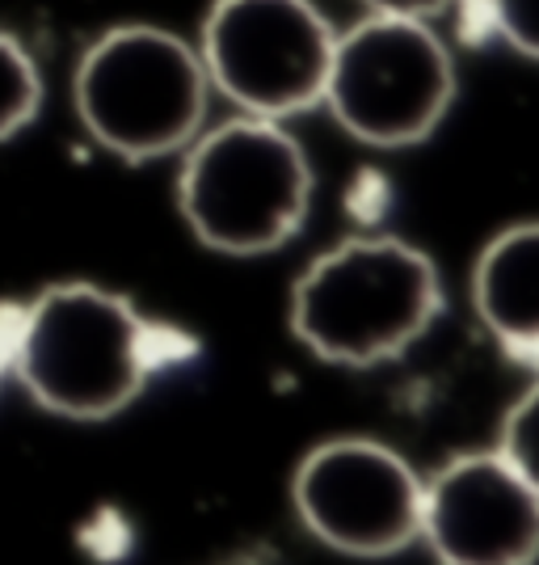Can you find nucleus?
Listing matches in <instances>:
<instances>
[{
	"instance_id": "obj_8",
	"label": "nucleus",
	"mask_w": 539,
	"mask_h": 565,
	"mask_svg": "<svg viewBox=\"0 0 539 565\" xmlns=\"http://www.w3.org/2000/svg\"><path fill=\"white\" fill-rule=\"evenodd\" d=\"M422 536L439 565H536L539 494L502 451H468L422 481Z\"/></svg>"
},
{
	"instance_id": "obj_7",
	"label": "nucleus",
	"mask_w": 539,
	"mask_h": 565,
	"mask_svg": "<svg viewBox=\"0 0 539 565\" xmlns=\"http://www.w3.org/2000/svg\"><path fill=\"white\" fill-rule=\"evenodd\" d=\"M295 515L321 544L379 562L422 536V477L371 439H333L308 456L291 481Z\"/></svg>"
},
{
	"instance_id": "obj_9",
	"label": "nucleus",
	"mask_w": 539,
	"mask_h": 565,
	"mask_svg": "<svg viewBox=\"0 0 539 565\" xmlns=\"http://www.w3.org/2000/svg\"><path fill=\"white\" fill-rule=\"evenodd\" d=\"M472 308L502 351L539 372V220L510 224L481 249Z\"/></svg>"
},
{
	"instance_id": "obj_12",
	"label": "nucleus",
	"mask_w": 539,
	"mask_h": 565,
	"mask_svg": "<svg viewBox=\"0 0 539 565\" xmlns=\"http://www.w3.org/2000/svg\"><path fill=\"white\" fill-rule=\"evenodd\" d=\"M493 34L527 60H539V0H481Z\"/></svg>"
},
{
	"instance_id": "obj_4",
	"label": "nucleus",
	"mask_w": 539,
	"mask_h": 565,
	"mask_svg": "<svg viewBox=\"0 0 539 565\" xmlns=\"http://www.w3.org/2000/svg\"><path fill=\"white\" fill-rule=\"evenodd\" d=\"M212 81L198 47L161 25L97 34L72 76V106L110 157L148 166L182 152L207 118Z\"/></svg>"
},
{
	"instance_id": "obj_14",
	"label": "nucleus",
	"mask_w": 539,
	"mask_h": 565,
	"mask_svg": "<svg viewBox=\"0 0 539 565\" xmlns=\"http://www.w3.org/2000/svg\"><path fill=\"white\" fill-rule=\"evenodd\" d=\"M9 321L13 317H0V376L9 372Z\"/></svg>"
},
{
	"instance_id": "obj_2",
	"label": "nucleus",
	"mask_w": 539,
	"mask_h": 565,
	"mask_svg": "<svg viewBox=\"0 0 539 565\" xmlns=\"http://www.w3.org/2000/svg\"><path fill=\"white\" fill-rule=\"evenodd\" d=\"M443 312L439 266L400 236H346L291 287V333L325 363L400 359Z\"/></svg>"
},
{
	"instance_id": "obj_5",
	"label": "nucleus",
	"mask_w": 539,
	"mask_h": 565,
	"mask_svg": "<svg viewBox=\"0 0 539 565\" xmlns=\"http://www.w3.org/2000/svg\"><path fill=\"white\" fill-rule=\"evenodd\" d=\"M455 102V60L430 22L367 13L337 34L325 97L337 127L367 148H413Z\"/></svg>"
},
{
	"instance_id": "obj_10",
	"label": "nucleus",
	"mask_w": 539,
	"mask_h": 565,
	"mask_svg": "<svg viewBox=\"0 0 539 565\" xmlns=\"http://www.w3.org/2000/svg\"><path fill=\"white\" fill-rule=\"evenodd\" d=\"M43 106V76L18 34L0 30V143L25 131Z\"/></svg>"
},
{
	"instance_id": "obj_13",
	"label": "nucleus",
	"mask_w": 539,
	"mask_h": 565,
	"mask_svg": "<svg viewBox=\"0 0 539 565\" xmlns=\"http://www.w3.org/2000/svg\"><path fill=\"white\" fill-rule=\"evenodd\" d=\"M367 13H384V18H413V22H430L455 0H358Z\"/></svg>"
},
{
	"instance_id": "obj_6",
	"label": "nucleus",
	"mask_w": 539,
	"mask_h": 565,
	"mask_svg": "<svg viewBox=\"0 0 539 565\" xmlns=\"http://www.w3.org/2000/svg\"><path fill=\"white\" fill-rule=\"evenodd\" d=\"M337 30L312 0H215L198 60L240 115L287 122L321 106Z\"/></svg>"
},
{
	"instance_id": "obj_11",
	"label": "nucleus",
	"mask_w": 539,
	"mask_h": 565,
	"mask_svg": "<svg viewBox=\"0 0 539 565\" xmlns=\"http://www.w3.org/2000/svg\"><path fill=\"white\" fill-rule=\"evenodd\" d=\"M502 460L539 494V380L510 405L502 423Z\"/></svg>"
},
{
	"instance_id": "obj_1",
	"label": "nucleus",
	"mask_w": 539,
	"mask_h": 565,
	"mask_svg": "<svg viewBox=\"0 0 539 565\" xmlns=\"http://www.w3.org/2000/svg\"><path fill=\"white\" fill-rule=\"evenodd\" d=\"M194 354V338L85 279L39 291L9 321V372L39 409L72 423L115 418L157 372Z\"/></svg>"
},
{
	"instance_id": "obj_3",
	"label": "nucleus",
	"mask_w": 539,
	"mask_h": 565,
	"mask_svg": "<svg viewBox=\"0 0 539 565\" xmlns=\"http://www.w3.org/2000/svg\"><path fill=\"white\" fill-rule=\"evenodd\" d=\"M177 207L190 233L228 258H261L304 228L312 161L274 118L240 115L182 148Z\"/></svg>"
}]
</instances>
